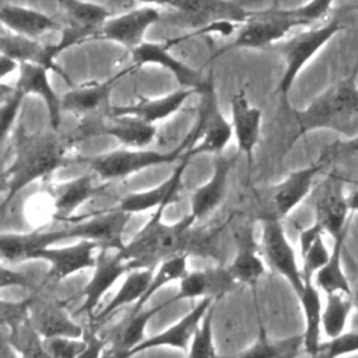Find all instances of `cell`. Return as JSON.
<instances>
[{"label":"cell","mask_w":358,"mask_h":358,"mask_svg":"<svg viewBox=\"0 0 358 358\" xmlns=\"http://www.w3.org/2000/svg\"><path fill=\"white\" fill-rule=\"evenodd\" d=\"M3 337L20 358H53L46 350L43 337L35 330L31 320L8 330Z\"/></svg>","instance_id":"cell-40"},{"label":"cell","mask_w":358,"mask_h":358,"mask_svg":"<svg viewBox=\"0 0 358 358\" xmlns=\"http://www.w3.org/2000/svg\"><path fill=\"white\" fill-rule=\"evenodd\" d=\"M103 136L116 138L126 148H145L157 136V124L136 116H110Z\"/></svg>","instance_id":"cell-33"},{"label":"cell","mask_w":358,"mask_h":358,"mask_svg":"<svg viewBox=\"0 0 358 358\" xmlns=\"http://www.w3.org/2000/svg\"><path fill=\"white\" fill-rule=\"evenodd\" d=\"M344 260L348 268L354 273V277L351 281V295L354 301V317H352V324L355 329H358V263L352 259V256L344 249Z\"/></svg>","instance_id":"cell-50"},{"label":"cell","mask_w":358,"mask_h":358,"mask_svg":"<svg viewBox=\"0 0 358 358\" xmlns=\"http://www.w3.org/2000/svg\"><path fill=\"white\" fill-rule=\"evenodd\" d=\"M330 162L322 155L308 166L289 172L282 180L267 187L266 204L268 213L266 217L284 220L294 208H296L312 192L319 173Z\"/></svg>","instance_id":"cell-9"},{"label":"cell","mask_w":358,"mask_h":358,"mask_svg":"<svg viewBox=\"0 0 358 358\" xmlns=\"http://www.w3.org/2000/svg\"><path fill=\"white\" fill-rule=\"evenodd\" d=\"M303 351V336L295 334L284 338H270L260 323L255 341L234 358H298Z\"/></svg>","instance_id":"cell-34"},{"label":"cell","mask_w":358,"mask_h":358,"mask_svg":"<svg viewBox=\"0 0 358 358\" xmlns=\"http://www.w3.org/2000/svg\"><path fill=\"white\" fill-rule=\"evenodd\" d=\"M262 255L267 266L284 277L299 295L305 287L302 267L296 260V253L289 243L282 221L264 217L262 220Z\"/></svg>","instance_id":"cell-10"},{"label":"cell","mask_w":358,"mask_h":358,"mask_svg":"<svg viewBox=\"0 0 358 358\" xmlns=\"http://www.w3.org/2000/svg\"><path fill=\"white\" fill-rule=\"evenodd\" d=\"M331 250L327 249L323 235H320L313 245L303 253L301 255L302 259V275L303 280H313L315 274L327 263L330 259Z\"/></svg>","instance_id":"cell-44"},{"label":"cell","mask_w":358,"mask_h":358,"mask_svg":"<svg viewBox=\"0 0 358 358\" xmlns=\"http://www.w3.org/2000/svg\"><path fill=\"white\" fill-rule=\"evenodd\" d=\"M46 350L53 358H77L84 350V337H50L43 338Z\"/></svg>","instance_id":"cell-46"},{"label":"cell","mask_w":358,"mask_h":358,"mask_svg":"<svg viewBox=\"0 0 358 358\" xmlns=\"http://www.w3.org/2000/svg\"><path fill=\"white\" fill-rule=\"evenodd\" d=\"M199 94L197 90L190 88H178L169 94L161 96H143L138 95L136 101L127 105H112L109 110L110 116H136L148 123L157 124L161 120H165L180 110L189 96Z\"/></svg>","instance_id":"cell-27"},{"label":"cell","mask_w":358,"mask_h":358,"mask_svg":"<svg viewBox=\"0 0 358 358\" xmlns=\"http://www.w3.org/2000/svg\"><path fill=\"white\" fill-rule=\"evenodd\" d=\"M131 218V214L117 206L83 220H71L67 225L70 239H87L95 242L99 249L123 250L126 242L123 234Z\"/></svg>","instance_id":"cell-13"},{"label":"cell","mask_w":358,"mask_h":358,"mask_svg":"<svg viewBox=\"0 0 358 358\" xmlns=\"http://www.w3.org/2000/svg\"><path fill=\"white\" fill-rule=\"evenodd\" d=\"M179 39H169L165 42H152L144 41L138 48L130 52L131 55V66L140 69L143 66H157L164 70H168L172 77L176 80L180 88H190L197 90L204 84L203 73L187 63L182 62L180 59L175 57L171 53V48Z\"/></svg>","instance_id":"cell-15"},{"label":"cell","mask_w":358,"mask_h":358,"mask_svg":"<svg viewBox=\"0 0 358 358\" xmlns=\"http://www.w3.org/2000/svg\"><path fill=\"white\" fill-rule=\"evenodd\" d=\"M294 131L285 152L303 136L315 130H331L345 138L358 134V62L351 71L317 94L303 109H287Z\"/></svg>","instance_id":"cell-2"},{"label":"cell","mask_w":358,"mask_h":358,"mask_svg":"<svg viewBox=\"0 0 358 358\" xmlns=\"http://www.w3.org/2000/svg\"><path fill=\"white\" fill-rule=\"evenodd\" d=\"M249 15L250 10L235 0H175L171 13L162 15V22L201 34L229 35Z\"/></svg>","instance_id":"cell-5"},{"label":"cell","mask_w":358,"mask_h":358,"mask_svg":"<svg viewBox=\"0 0 358 358\" xmlns=\"http://www.w3.org/2000/svg\"><path fill=\"white\" fill-rule=\"evenodd\" d=\"M166 207L152 211L150 220L126 242L122 255L134 268H154L161 262L185 252L190 229L196 220L189 213L176 222H164Z\"/></svg>","instance_id":"cell-3"},{"label":"cell","mask_w":358,"mask_h":358,"mask_svg":"<svg viewBox=\"0 0 358 358\" xmlns=\"http://www.w3.org/2000/svg\"><path fill=\"white\" fill-rule=\"evenodd\" d=\"M227 267L236 284L241 282L246 285H256L257 281L264 275L266 264L252 229H245L239 236L234 259Z\"/></svg>","instance_id":"cell-30"},{"label":"cell","mask_w":358,"mask_h":358,"mask_svg":"<svg viewBox=\"0 0 358 358\" xmlns=\"http://www.w3.org/2000/svg\"><path fill=\"white\" fill-rule=\"evenodd\" d=\"M13 159L1 173L3 213L7 204L31 183L49 179L57 169L77 164V157L69 154V140L52 129L31 133L18 124L13 133Z\"/></svg>","instance_id":"cell-1"},{"label":"cell","mask_w":358,"mask_h":358,"mask_svg":"<svg viewBox=\"0 0 358 358\" xmlns=\"http://www.w3.org/2000/svg\"><path fill=\"white\" fill-rule=\"evenodd\" d=\"M62 21L64 25L78 28L91 35V41L98 34L101 27L113 14L101 3L90 0H57Z\"/></svg>","instance_id":"cell-32"},{"label":"cell","mask_w":358,"mask_h":358,"mask_svg":"<svg viewBox=\"0 0 358 358\" xmlns=\"http://www.w3.org/2000/svg\"><path fill=\"white\" fill-rule=\"evenodd\" d=\"M320 155L330 164L338 158H358V134L327 144Z\"/></svg>","instance_id":"cell-47"},{"label":"cell","mask_w":358,"mask_h":358,"mask_svg":"<svg viewBox=\"0 0 358 358\" xmlns=\"http://www.w3.org/2000/svg\"><path fill=\"white\" fill-rule=\"evenodd\" d=\"M231 126L236 141V154L245 155L250 168L260 138L262 110L249 102L243 88H239L231 98Z\"/></svg>","instance_id":"cell-22"},{"label":"cell","mask_w":358,"mask_h":358,"mask_svg":"<svg viewBox=\"0 0 358 358\" xmlns=\"http://www.w3.org/2000/svg\"><path fill=\"white\" fill-rule=\"evenodd\" d=\"M0 53L15 62L34 63L46 69V43L1 29Z\"/></svg>","instance_id":"cell-37"},{"label":"cell","mask_w":358,"mask_h":358,"mask_svg":"<svg viewBox=\"0 0 358 358\" xmlns=\"http://www.w3.org/2000/svg\"><path fill=\"white\" fill-rule=\"evenodd\" d=\"M215 299L211 298H204L200 299L194 308L192 310H189L185 316H182L178 322H175L173 324H171L169 327H166L165 330H162L161 333L147 337L138 347H136L129 358H133L134 355L144 352L147 350H152V348H162V347H168V348H175V350H180V351H187L189 344L197 330V327L200 326L203 317L206 316V313L208 312V309L215 303Z\"/></svg>","instance_id":"cell-23"},{"label":"cell","mask_w":358,"mask_h":358,"mask_svg":"<svg viewBox=\"0 0 358 358\" xmlns=\"http://www.w3.org/2000/svg\"><path fill=\"white\" fill-rule=\"evenodd\" d=\"M301 308L305 319L303 336V351L312 357L320 344V331H322V312L323 305L319 294V288L313 280H305V287L298 295Z\"/></svg>","instance_id":"cell-35"},{"label":"cell","mask_w":358,"mask_h":358,"mask_svg":"<svg viewBox=\"0 0 358 358\" xmlns=\"http://www.w3.org/2000/svg\"><path fill=\"white\" fill-rule=\"evenodd\" d=\"M1 324L7 329H15L29 320V296L21 301H0Z\"/></svg>","instance_id":"cell-45"},{"label":"cell","mask_w":358,"mask_h":358,"mask_svg":"<svg viewBox=\"0 0 358 358\" xmlns=\"http://www.w3.org/2000/svg\"><path fill=\"white\" fill-rule=\"evenodd\" d=\"M83 337L85 340V347L77 355V358H103L108 348V341L105 336H99L96 333V329L90 326V329L84 331Z\"/></svg>","instance_id":"cell-48"},{"label":"cell","mask_w":358,"mask_h":358,"mask_svg":"<svg viewBox=\"0 0 358 358\" xmlns=\"http://www.w3.org/2000/svg\"><path fill=\"white\" fill-rule=\"evenodd\" d=\"M164 308H166L165 302L151 309L144 308L140 312L130 310V313L117 322L105 336L108 348L103 358H129L130 352L147 338L145 330L148 322Z\"/></svg>","instance_id":"cell-26"},{"label":"cell","mask_w":358,"mask_h":358,"mask_svg":"<svg viewBox=\"0 0 358 358\" xmlns=\"http://www.w3.org/2000/svg\"><path fill=\"white\" fill-rule=\"evenodd\" d=\"M236 281L228 271V267H204L200 270H190L179 281L176 294L166 301V306L186 299L211 298L218 301L229 292Z\"/></svg>","instance_id":"cell-19"},{"label":"cell","mask_w":358,"mask_h":358,"mask_svg":"<svg viewBox=\"0 0 358 358\" xmlns=\"http://www.w3.org/2000/svg\"><path fill=\"white\" fill-rule=\"evenodd\" d=\"M29 320L43 337H83L84 329L76 323L63 302L38 292L29 295Z\"/></svg>","instance_id":"cell-18"},{"label":"cell","mask_w":358,"mask_h":358,"mask_svg":"<svg viewBox=\"0 0 358 358\" xmlns=\"http://www.w3.org/2000/svg\"><path fill=\"white\" fill-rule=\"evenodd\" d=\"M66 239H70L67 227L60 229H34L24 234H1L0 256L8 264L35 260L41 250Z\"/></svg>","instance_id":"cell-25"},{"label":"cell","mask_w":358,"mask_h":358,"mask_svg":"<svg viewBox=\"0 0 358 358\" xmlns=\"http://www.w3.org/2000/svg\"><path fill=\"white\" fill-rule=\"evenodd\" d=\"M11 287L31 289L32 282L24 273L3 266L1 267V289L11 288Z\"/></svg>","instance_id":"cell-49"},{"label":"cell","mask_w":358,"mask_h":358,"mask_svg":"<svg viewBox=\"0 0 358 358\" xmlns=\"http://www.w3.org/2000/svg\"><path fill=\"white\" fill-rule=\"evenodd\" d=\"M189 162H190V158L183 157L168 179H165L164 182H161L154 187L138 190V192H130L124 194L119 200L117 207L134 215V214L155 211L159 207L171 206L172 203L176 201L179 196V192L182 189L183 173Z\"/></svg>","instance_id":"cell-21"},{"label":"cell","mask_w":358,"mask_h":358,"mask_svg":"<svg viewBox=\"0 0 358 358\" xmlns=\"http://www.w3.org/2000/svg\"><path fill=\"white\" fill-rule=\"evenodd\" d=\"M199 95L196 120L192 126L196 131V141L185 152V157L190 159L201 154H211L213 157L224 154L234 137L231 120L224 116L218 103L213 71L206 77Z\"/></svg>","instance_id":"cell-8"},{"label":"cell","mask_w":358,"mask_h":358,"mask_svg":"<svg viewBox=\"0 0 358 358\" xmlns=\"http://www.w3.org/2000/svg\"><path fill=\"white\" fill-rule=\"evenodd\" d=\"M345 235H347V231L340 236H337L336 239H333L330 259L313 277V282L324 294L345 292L351 295V281L343 267Z\"/></svg>","instance_id":"cell-36"},{"label":"cell","mask_w":358,"mask_h":358,"mask_svg":"<svg viewBox=\"0 0 358 358\" xmlns=\"http://www.w3.org/2000/svg\"><path fill=\"white\" fill-rule=\"evenodd\" d=\"M0 21L4 29L32 39H39L52 31L62 32L64 28L62 18H56L41 10L15 3L1 4Z\"/></svg>","instance_id":"cell-29"},{"label":"cell","mask_w":358,"mask_h":358,"mask_svg":"<svg viewBox=\"0 0 358 358\" xmlns=\"http://www.w3.org/2000/svg\"><path fill=\"white\" fill-rule=\"evenodd\" d=\"M154 268H134L129 271L124 275L122 285L119 287L116 294L112 296V299L103 308H101L94 317L90 319L92 323L91 327L96 329L101 323L106 322L115 312H117L123 306L130 303L136 305L144 295L151 281Z\"/></svg>","instance_id":"cell-31"},{"label":"cell","mask_w":358,"mask_h":358,"mask_svg":"<svg viewBox=\"0 0 358 358\" xmlns=\"http://www.w3.org/2000/svg\"><path fill=\"white\" fill-rule=\"evenodd\" d=\"M320 235H324V231L316 221H313V224H310L309 227L302 228L299 231V252H301V255H303Z\"/></svg>","instance_id":"cell-51"},{"label":"cell","mask_w":358,"mask_h":358,"mask_svg":"<svg viewBox=\"0 0 358 358\" xmlns=\"http://www.w3.org/2000/svg\"><path fill=\"white\" fill-rule=\"evenodd\" d=\"M196 141L193 127L186 133L180 143L171 151H157L145 148H119L92 157H77V162L87 164L92 173L102 180L126 179L144 169L162 164L179 162L189 147Z\"/></svg>","instance_id":"cell-6"},{"label":"cell","mask_w":358,"mask_h":358,"mask_svg":"<svg viewBox=\"0 0 358 358\" xmlns=\"http://www.w3.org/2000/svg\"><path fill=\"white\" fill-rule=\"evenodd\" d=\"M49 70L34 63H21L14 87L25 96L35 95L41 98L48 110L49 129L59 131L62 123V96L53 88L49 80Z\"/></svg>","instance_id":"cell-28"},{"label":"cell","mask_w":358,"mask_h":358,"mask_svg":"<svg viewBox=\"0 0 358 358\" xmlns=\"http://www.w3.org/2000/svg\"><path fill=\"white\" fill-rule=\"evenodd\" d=\"M99 246L87 239H78L69 246H50L41 250L35 260L49 263L46 277L53 282H60L77 273L94 268L96 263L95 250Z\"/></svg>","instance_id":"cell-17"},{"label":"cell","mask_w":358,"mask_h":358,"mask_svg":"<svg viewBox=\"0 0 358 358\" xmlns=\"http://www.w3.org/2000/svg\"><path fill=\"white\" fill-rule=\"evenodd\" d=\"M347 203H348V208H350V213H357L358 211V187L351 190L348 194H347Z\"/></svg>","instance_id":"cell-54"},{"label":"cell","mask_w":358,"mask_h":358,"mask_svg":"<svg viewBox=\"0 0 358 358\" xmlns=\"http://www.w3.org/2000/svg\"><path fill=\"white\" fill-rule=\"evenodd\" d=\"M239 154L225 157L224 154L214 157L213 172L207 182L197 186L190 196V214L197 221L207 218L214 213L227 196L228 180Z\"/></svg>","instance_id":"cell-20"},{"label":"cell","mask_w":358,"mask_h":358,"mask_svg":"<svg viewBox=\"0 0 358 358\" xmlns=\"http://www.w3.org/2000/svg\"><path fill=\"white\" fill-rule=\"evenodd\" d=\"M0 88V133L1 141L4 143L6 138L15 130L14 127L17 124L25 95L14 85H6L4 83H1Z\"/></svg>","instance_id":"cell-41"},{"label":"cell","mask_w":358,"mask_h":358,"mask_svg":"<svg viewBox=\"0 0 358 358\" xmlns=\"http://www.w3.org/2000/svg\"><path fill=\"white\" fill-rule=\"evenodd\" d=\"M295 28L302 27L296 20L292 7H271L250 11L249 18L236 29L235 38L215 50L214 55H211L210 62L235 49H273Z\"/></svg>","instance_id":"cell-7"},{"label":"cell","mask_w":358,"mask_h":358,"mask_svg":"<svg viewBox=\"0 0 358 358\" xmlns=\"http://www.w3.org/2000/svg\"><path fill=\"white\" fill-rule=\"evenodd\" d=\"M0 66H1V78L4 80L8 74L14 73L15 70L20 69V63L7 57V56H3L1 55V62H0Z\"/></svg>","instance_id":"cell-52"},{"label":"cell","mask_w":358,"mask_h":358,"mask_svg":"<svg viewBox=\"0 0 358 358\" xmlns=\"http://www.w3.org/2000/svg\"><path fill=\"white\" fill-rule=\"evenodd\" d=\"M1 358H20L17 355V352L11 348V345L6 341V338H1V352H0Z\"/></svg>","instance_id":"cell-55"},{"label":"cell","mask_w":358,"mask_h":358,"mask_svg":"<svg viewBox=\"0 0 358 358\" xmlns=\"http://www.w3.org/2000/svg\"><path fill=\"white\" fill-rule=\"evenodd\" d=\"M215 303L208 309L203 317L200 326L197 327L189 348L186 351V358H218L214 344V331H213V317H214Z\"/></svg>","instance_id":"cell-42"},{"label":"cell","mask_w":358,"mask_h":358,"mask_svg":"<svg viewBox=\"0 0 358 358\" xmlns=\"http://www.w3.org/2000/svg\"><path fill=\"white\" fill-rule=\"evenodd\" d=\"M351 8H354V10H358V0L351 6Z\"/></svg>","instance_id":"cell-56"},{"label":"cell","mask_w":358,"mask_h":358,"mask_svg":"<svg viewBox=\"0 0 358 358\" xmlns=\"http://www.w3.org/2000/svg\"><path fill=\"white\" fill-rule=\"evenodd\" d=\"M134 70L137 69L130 64L103 81L94 80L70 88L64 95H62V109L76 115L78 120L108 119L112 108L109 99L113 88L122 78Z\"/></svg>","instance_id":"cell-11"},{"label":"cell","mask_w":358,"mask_h":358,"mask_svg":"<svg viewBox=\"0 0 358 358\" xmlns=\"http://www.w3.org/2000/svg\"><path fill=\"white\" fill-rule=\"evenodd\" d=\"M141 6H152L158 8H172L175 0H137Z\"/></svg>","instance_id":"cell-53"},{"label":"cell","mask_w":358,"mask_h":358,"mask_svg":"<svg viewBox=\"0 0 358 358\" xmlns=\"http://www.w3.org/2000/svg\"><path fill=\"white\" fill-rule=\"evenodd\" d=\"M95 173H83L66 182L50 183L46 187V194L53 208V217L59 221L69 222L74 218V213L88 200L94 199L103 186L95 185Z\"/></svg>","instance_id":"cell-24"},{"label":"cell","mask_w":358,"mask_h":358,"mask_svg":"<svg viewBox=\"0 0 358 358\" xmlns=\"http://www.w3.org/2000/svg\"><path fill=\"white\" fill-rule=\"evenodd\" d=\"M344 28V21L338 15H330L326 21L305 28L273 48L284 60V70L278 80L275 94L285 110L291 108L288 96L299 73Z\"/></svg>","instance_id":"cell-4"},{"label":"cell","mask_w":358,"mask_h":358,"mask_svg":"<svg viewBox=\"0 0 358 358\" xmlns=\"http://www.w3.org/2000/svg\"><path fill=\"white\" fill-rule=\"evenodd\" d=\"M129 271H131L130 263L120 250L99 249L92 275L83 288V303L77 312L85 313L90 319L94 317L108 291Z\"/></svg>","instance_id":"cell-14"},{"label":"cell","mask_w":358,"mask_h":358,"mask_svg":"<svg viewBox=\"0 0 358 358\" xmlns=\"http://www.w3.org/2000/svg\"><path fill=\"white\" fill-rule=\"evenodd\" d=\"M355 352H358V329L320 341L317 350L309 358H341Z\"/></svg>","instance_id":"cell-43"},{"label":"cell","mask_w":358,"mask_h":358,"mask_svg":"<svg viewBox=\"0 0 358 358\" xmlns=\"http://www.w3.org/2000/svg\"><path fill=\"white\" fill-rule=\"evenodd\" d=\"M354 310L352 295L345 292L326 294V302L322 312V330L331 338L341 333L347 326L350 315Z\"/></svg>","instance_id":"cell-39"},{"label":"cell","mask_w":358,"mask_h":358,"mask_svg":"<svg viewBox=\"0 0 358 358\" xmlns=\"http://www.w3.org/2000/svg\"><path fill=\"white\" fill-rule=\"evenodd\" d=\"M187 260H189V255L187 252L179 253L176 256H172L164 262H161L152 273L151 281L144 292V295L141 296V299L133 305L131 312H140L145 308V303L158 292L161 291L164 287L175 282V281H180L186 274H187Z\"/></svg>","instance_id":"cell-38"},{"label":"cell","mask_w":358,"mask_h":358,"mask_svg":"<svg viewBox=\"0 0 358 358\" xmlns=\"http://www.w3.org/2000/svg\"><path fill=\"white\" fill-rule=\"evenodd\" d=\"M343 178L330 173L319 187L315 200V221L333 239L344 234L348 228V203L344 194Z\"/></svg>","instance_id":"cell-16"},{"label":"cell","mask_w":358,"mask_h":358,"mask_svg":"<svg viewBox=\"0 0 358 358\" xmlns=\"http://www.w3.org/2000/svg\"><path fill=\"white\" fill-rule=\"evenodd\" d=\"M162 15L164 13L158 7L140 6L108 18L94 39L109 41L131 52L145 41L150 27L162 22Z\"/></svg>","instance_id":"cell-12"}]
</instances>
